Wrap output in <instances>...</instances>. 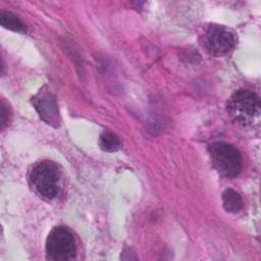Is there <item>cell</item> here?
<instances>
[{"instance_id":"1","label":"cell","mask_w":261,"mask_h":261,"mask_svg":"<svg viewBox=\"0 0 261 261\" xmlns=\"http://www.w3.org/2000/svg\"><path fill=\"white\" fill-rule=\"evenodd\" d=\"M227 113L237 123L251 125L259 117L261 103L258 95L253 91L241 89L227 102Z\"/></svg>"},{"instance_id":"2","label":"cell","mask_w":261,"mask_h":261,"mask_svg":"<svg viewBox=\"0 0 261 261\" xmlns=\"http://www.w3.org/2000/svg\"><path fill=\"white\" fill-rule=\"evenodd\" d=\"M209 154L214 168L225 177L238 176L243 168L241 152L232 145L216 142L210 145Z\"/></svg>"},{"instance_id":"3","label":"cell","mask_w":261,"mask_h":261,"mask_svg":"<svg viewBox=\"0 0 261 261\" xmlns=\"http://www.w3.org/2000/svg\"><path fill=\"white\" fill-rule=\"evenodd\" d=\"M30 181L36 192L46 198H55L60 191V172L51 161L36 164L30 174Z\"/></svg>"},{"instance_id":"4","label":"cell","mask_w":261,"mask_h":261,"mask_svg":"<svg viewBox=\"0 0 261 261\" xmlns=\"http://www.w3.org/2000/svg\"><path fill=\"white\" fill-rule=\"evenodd\" d=\"M47 259L68 261L75 257V243L72 232L65 226H56L46 240Z\"/></svg>"},{"instance_id":"5","label":"cell","mask_w":261,"mask_h":261,"mask_svg":"<svg viewBox=\"0 0 261 261\" xmlns=\"http://www.w3.org/2000/svg\"><path fill=\"white\" fill-rule=\"evenodd\" d=\"M200 43L209 54L222 56L227 54L234 47L236 37L222 25L210 24L202 34Z\"/></svg>"},{"instance_id":"6","label":"cell","mask_w":261,"mask_h":261,"mask_svg":"<svg viewBox=\"0 0 261 261\" xmlns=\"http://www.w3.org/2000/svg\"><path fill=\"white\" fill-rule=\"evenodd\" d=\"M33 105L40 117L46 123L55 127L59 125L60 117L57 102L54 95L50 91L46 90L45 88L41 89L33 97Z\"/></svg>"},{"instance_id":"7","label":"cell","mask_w":261,"mask_h":261,"mask_svg":"<svg viewBox=\"0 0 261 261\" xmlns=\"http://www.w3.org/2000/svg\"><path fill=\"white\" fill-rule=\"evenodd\" d=\"M222 203L224 209L229 213H238L243 208L242 197L239 193L229 188L222 193Z\"/></svg>"},{"instance_id":"8","label":"cell","mask_w":261,"mask_h":261,"mask_svg":"<svg viewBox=\"0 0 261 261\" xmlns=\"http://www.w3.org/2000/svg\"><path fill=\"white\" fill-rule=\"evenodd\" d=\"M0 23L2 27L14 32H27V27L20 20V18L9 11H0Z\"/></svg>"},{"instance_id":"9","label":"cell","mask_w":261,"mask_h":261,"mask_svg":"<svg viewBox=\"0 0 261 261\" xmlns=\"http://www.w3.org/2000/svg\"><path fill=\"white\" fill-rule=\"evenodd\" d=\"M99 145L103 151L114 152L120 148L121 142L115 134H113L109 130H105L100 136Z\"/></svg>"},{"instance_id":"10","label":"cell","mask_w":261,"mask_h":261,"mask_svg":"<svg viewBox=\"0 0 261 261\" xmlns=\"http://www.w3.org/2000/svg\"><path fill=\"white\" fill-rule=\"evenodd\" d=\"M6 111H5V108L4 106H1V128L4 127L5 123H6Z\"/></svg>"}]
</instances>
